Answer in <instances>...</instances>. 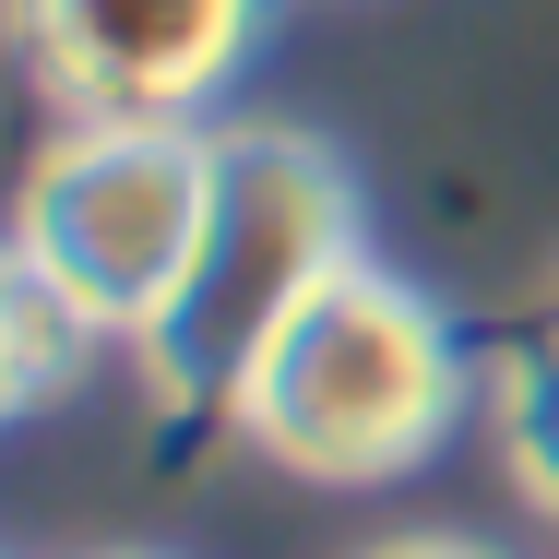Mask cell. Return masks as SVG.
Returning a JSON list of instances; mask_svg holds the SVG:
<instances>
[{
  "label": "cell",
  "mask_w": 559,
  "mask_h": 559,
  "mask_svg": "<svg viewBox=\"0 0 559 559\" xmlns=\"http://www.w3.org/2000/svg\"><path fill=\"white\" fill-rule=\"evenodd\" d=\"M60 345H84V334L36 298V274H24L12 238H0V417H24V405L60 381Z\"/></svg>",
  "instance_id": "cell-6"
},
{
  "label": "cell",
  "mask_w": 559,
  "mask_h": 559,
  "mask_svg": "<svg viewBox=\"0 0 559 559\" xmlns=\"http://www.w3.org/2000/svg\"><path fill=\"white\" fill-rule=\"evenodd\" d=\"M488 417H500V464H512V488H524V500L559 524V322L524 345L512 369H500Z\"/></svg>",
  "instance_id": "cell-5"
},
{
  "label": "cell",
  "mask_w": 559,
  "mask_h": 559,
  "mask_svg": "<svg viewBox=\"0 0 559 559\" xmlns=\"http://www.w3.org/2000/svg\"><path fill=\"white\" fill-rule=\"evenodd\" d=\"M452 405H464V357H452L441 310H417V286H393L381 262H345L250 357L226 429L310 488H381L441 452Z\"/></svg>",
  "instance_id": "cell-2"
},
{
  "label": "cell",
  "mask_w": 559,
  "mask_h": 559,
  "mask_svg": "<svg viewBox=\"0 0 559 559\" xmlns=\"http://www.w3.org/2000/svg\"><path fill=\"white\" fill-rule=\"evenodd\" d=\"M203 179H215L203 119H72L12 203V262L72 334L143 345L191 274Z\"/></svg>",
  "instance_id": "cell-3"
},
{
  "label": "cell",
  "mask_w": 559,
  "mask_h": 559,
  "mask_svg": "<svg viewBox=\"0 0 559 559\" xmlns=\"http://www.w3.org/2000/svg\"><path fill=\"white\" fill-rule=\"evenodd\" d=\"M262 0H0L24 84L60 119H203Z\"/></svg>",
  "instance_id": "cell-4"
},
{
  "label": "cell",
  "mask_w": 559,
  "mask_h": 559,
  "mask_svg": "<svg viewBox=\"0 0 559 559\" xmlns=\"http://www.w3.org/2000/svg\"><path fill=\"white\" fill-rule=\"evenodd\" d=\"M381 559H500V548H476V536H405V548H381Z\"/></svg>",
  "instance_id": "cell-7"
},
{
  "label": "cell",
  "mask_w": 559,
  "mask_h": 559,
  "mask_svg": "<svg viewBox=\"0 0 559 559\" xmlns=\"http://www.w3.org/2000/svg\"><path fill=\"white\" fill-rule=\"evenodd\" d=\"M357 262V191L310 131H274V119H238L215 131V179H203V238H191V274L167 298V322L131 345L155 369L167 405H238L250 357L286 334L322 286Z\"/></svg>",
  "instance_id": "cell-1"
}]
</instances>
